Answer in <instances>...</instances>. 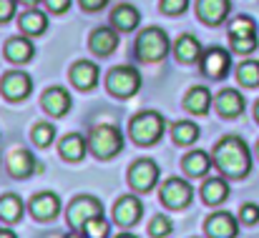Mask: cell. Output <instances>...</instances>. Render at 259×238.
<instances>
[{"label":"cell","instance_id":"6da1fadb","mask_svg":"<svg viewBox=\"0 0 259 238\" xmlns=\"http://www.w3.org/2000/svg\"><path fill=\"white\" fill-rule=\"evenodd\" d=\"M214 165L229 178H244L252 170V156L239 136H227L214 146Z\"/></svg>","mask_w":259,"mask_h":238},{"label":"cell","instance_id":"7a4b0ae2","mask_svg":"<svg viewBox=\"0 0 259 238\" xmlns=\"http://www.w3.org/2000/svg\"><path fill=\"white\" fill-rule=\"evenodd\" d=\"M169 48H171V40L166 35V30L151 25L146 30L139 33L136 38V55L141 63H159L169 55Z\"/></svg>","mask_w":259,"mask_h":238},{"label":"cell","instance_id":"3957f363","mask_svg":"<svg viewBox=\"0 0 259 238\" xmlns=\"http://www.w3.org/2000/svg\"><path fill=\"white\" fill-rule=\"evenodd\" d=\"M128 133H131L134 143H139V146H154L164 136V115L156 113V110H144V113H139V115L131 118Z\"/></svg>","mask_w":259,"mask_h":238},{"label":"cell","instance_id":"277c9868","mask_svg":"<svg viewBox=\"0 0 259 238\" xmlns=\"http://www.w3.org/2000/svg\"><path fill=\"white\" fill-rule=\"evenodd\" d=\"M88 148L101 160H108L123 151V133L116 126H96L88 136Z\"/></svg>","mask_w":259,"mask_h":238},{"label":"cell","instance_id":"5b68a950","mask_svg":"<svg viewBox=\"0 0 259 238\" xmlns=\"http://www.w3.org/2000/svg\"><path fill=\"white\" fill-rule=\"evenodd\" d=\"M106 88L116 98H128L141 88V73L134 66H116L106 76Z\"/></svg>","mask_w":259,"mask_h":238},{"label":"cell","instance_id":"8992f818","mask_svg":"<svg viewBox=\"0 0 259 238\" xmlns=\"http://www.w3.org/2000/svg\"><path fill=\"white\" fill-rule=\"evenodd\" d=\"M98 213H103V206H101L98 198H93V196H78V198L71 201V206L66 211V218H68V226L73 231H81L88 218H93Z\"/></svg>","mask_w":259,"mask_h":238},{"label":"cell","instance_id":"52a82bcc","mask_svg":"<svg viewBox=\"0 0 259 238\" xmlns=\"http://www.w3.org/2000/svg\"><path fill=\"white\" fill-rule=\"evenodd\" d=\"M159 181V165L151 158H141L136 160L131 168H128V183L134 191L139 193H149Z\"/></svg>","mask_w":259,"mask_h":238},{"label":"cell","instance_id":"ba28073f","mask_svg":"<svg viewBox=\"0 0 259 238\" xmlns=\"http://www.w3.org/2000/svg\"><path fill=\"white\" fill-rule=\"evenodd\" d=\"M229 68H232V55L224 48L214 45V48L204 50V55H201V71H204L206 78H211V80L227 78Z\"/></svg>","mask_w":259,"mask_h":238},{"label":"cell","instance_id":"9c48e42d","mask_svg":"<svg viewBox=\"0 0 259 238\" xmlns=\"http://www.w3.org/2000/svg\"><path fill=\"white\" fill-rule=\"evenodd\" d=\"M0 90H3V95L8 98V100H23V98H28L30 95V90H33V80L28 73H23V71H8V73H3V78H0Z\"/></svg>","mask_w":259,"mask_h":238},{"label":"cell","instance_id":"30bf717a","mask_svg":"<svg viewBox=\"0 0 259 238\" xmlns=\"http://www.w3.org/2000/svg\"><path fill=\"white\" fill-rule=\"evenodd\" d=\"M191 198H194V191L184 178H169L161 186V201H164V206H169L174 211L186 208L191 203Z\"/></svg>","mask_w":259,"mask_h":238},{"label":"cell","instance_id":"8fae6325","mask_svg":"<svg viewBox=\"0 0 259 238\" xmlns=\"http://www.w3.org/2000/svg\"><path fill=\"white\" fill-rule=\"evenodd\" d=\"M28 208H30L35 221H53L61 213V198L51 191H43V193H35L30 198Z\"/></svg>","mask_w":259,"mask_h":238},{"label":"cell","instance_id":"7c38bea8","mask_svg":"<svg viewBox=\"0 0 259 238\" xmlns=\"http://www.w3.org/2000/svg\"><path fill=\"white\" fill-rule=\"evenodd\" d=\"M204 231L209 238H237L239 233V226H237V218L227 211H217L206 218L204 223Z\"/></svg>","mask_w":259,"mask_h":238},{"label":"cell","instance_id":"4fadbf2b","mask_svg":"<svg viewBox=\"0 0 259 238\" xmlns=\"http://www.w3.org/2000/svg\"><path fill=\"white\" fill-rule=\"evenodd\" d=\"M5 165H8V173L13 178H28L38 168V163H35L33 153L28 148H13L8 153V158H5Z\"/></svg>","mask_w":259,"mask_h":238},{"label":"cell","instance_id":"5bb4252c","mask_svg":"<svg viewBox=\"0 0 259 238\" xmlns=\"http://www.w3.org/2000/svg\"><path fill=\"white\" fill-rule=\"evenodd\" d=\"M141 213H144V206H141V201H139L136 196H123V198H118V203L113 206V221H116L118 226H123V228L134 226V223L141 218Z\"/></svg>","mask_w":259,"mask_h":238},{"label":"cell","instance_id":"9a60e30c","mask_svg":"<svg viewBox=\"0 0 259 238\" xmlns=\"http://www.w3.org/2000/svg\"><path fill=\"white\" fill-rule=\"evenodd\" d=\"M229 10H232L229 0H199L196 3V15L206 25H222Z\"/></svg>","mask_w":259,"mask_h":238},{"label":"cell","instance_id":"2e32d148","mask_svg":"<svg viewBox=\"0 0 259 238\" xmlns=\"http://www.w3.org/2000/svg\"><path fill=\"white\" fill-rule=\"evenodd\" d=\"M40 103H43V108H46L51 115H56V118H61V115H66V113L71 110V95H68V90L61 88V85L48 88V90L43 93Z\"/></svg>","mask_w":259,"mask_h":238},{"label":"cell","instance_id":"e0dca14e","mask_svg":"<svg viewBox=\"0 0 259 238\" xmlns=\"http://www.w3.org/2000/svg\"><path fill=\"white\" fill-rule=\"evenodd\" d=\"M214 105H217L219 115H224V118H237V115H242V110H244V98H242L239 90L224 88V90L217 95Z\"/></svg>","mask_w":259,"mask_h":238},{"label":"cell","instance_id":"ac0fdd59","mask_svg":"<svg viewBox=\"0 0 259 238\" xmlns=\"http://www.w3.org/2000/svg\"><path fill=\"white\" fill-rule=\"evenodd\" d=\"M88 45L96 55H111L118 45V35L113 28H96L88 38Z\"/></svg>","mask_w":259,"mask_h":238},{"label":"cell","instance_id":"d6986e66","mask_svg":"<svg viewBox=\"0 0 259 238\" xmlns=\"http://www.w3.org/2000/svg\"><path fill=\"white\" fill-rule=\"evenodd\" d=\"M71 83L81 90H91L98 83V66L91 61H78L71 68Z\"/></svg>","mask_w":259,"mask_h":238},{"label":"cell","instance_id":"ffe728a7","mask_svg":"<svg viewBox=\"0 0 259 238\" xmlns=\"http://www.w3.org/2000/svg\"><path fill=\"white\" fill-rule=\"evenodd\" d=\"M33 53H35V48L25 35H15L5 43V58L13 63H28L33 58Z\"/></svg>","mask_w":259,"mask_h":238},{"label":"cell","instance_id":"44dd1931","mask_svg":"<svg viewBox=\"0 0 259 238\" xmlns=\"http://www.w3.org/2000/svg\"><path fill=\"white\" fill-rule=\"evenodd\" d=\"M174 53H176V58L181 63H196V61H201L204 48H201V43L194 35H181L176 40V45H174Z\"/></svg>","mask_w":259,"mask_h":238},{"label":"cell","instance_id":"7402d4cb","mask_svg":"<svg viewBox=\"0 0 259 238\" xmlns=\"http://www.w3.org/2000/svg\"><path fill=\"white\" fill-rule=\"evenodd\" d=\"M88 151V141L81 133H68L63 141H61V158L71 160V163H78V160L86 156Z\"/></svg>","mask_w":259,"mask_h":238},{"label":"cell","instance_id":"603a6c76","mask_svg":"<svg viewBox=\"0 0 259 238\" xmlns=\"http://www.w3.org/2000/svg\"><path fill=\"white\" fill-rule=\"evenodd\" d=\"M141 23V15H139V10L134 8V5H118L113 13H111V25L116 28V30H123V33H128V30H134L136 25Z\"/></svg>","mask_w":259,"mask_h":238},{"label":"cell","instance_id":"cb8c5ba5","mask_svg":"<svg viewBox=\"0 0 259 238\" xmlns=\"http://www.w3.org/2000/svg\"><path fill=\"white\" fill-rule=\"evenodd\" d=\"M18 25H20V30H23L25 35H40V33H46V28H48V18H46L43 10L28 8V10L18 18Z\"/></svg>","mask_w":259,"mask_h":238},{"label":"cell","instance_id":"d4e9b609","mask_svg":"<svg viewBox=\"0 0 259 238\" xmlns=\"http://www.w3.org/2000/svg\"><path fill=\"white\" fill-rule=\"evenodd\" d=\"M184 105H186V110H191L194 115H204V113H209V105H211V93H209V88H204V85H194V88L186 93Z\"/></svg>","mask_w":259,"mask_h":238},{"label":"cell","instance_id":"484cf974","mask_svg":"<svg viewBox=\"0 0 259 238\" xmlns=\"http://www.w3.org/2000/svg\"><path fill=\"white\" fill-rule=\"evenodd\" d=\"M211 163H214V158H211L209 153H204V151H191V153H186V156H184L181 168H184L191 178H201V175H206V173H209Z\"/></svg>","mask_w":259,"mask_h":238},{"label":"cell","instance_id":"4316f807","mask_svg":"<svg viewBox=\"0 0 259 238\" xmlns=\"http://www.w3.org/2000/svg\"><path fill=\"white\" fill-rule=\"evenodd\" d=\"M23 211H25V203H23L20 196H15V193L0 196V221L15 223V221L23 218Z\"/></svg>","mask_w":259,"mask_h":238},{"label":"cell","instance_id":"83f0119b","mask_svg":"<svg viewBox=\"0 0 259 238\" xmlns=\"http://www.w3.org/2000/svg\"><path fill=\"white\" fill-rule=\"evenodd\" d=\"M229 196V183L222 178H206V183L201 186V198L209 206H219L222 201H227Z\"/></svg>","mask_w":259,"mask_h":238},{"label":"cell","instance_id":"f1b7e54d","mask_svg":"<svg viewBox=\"0 0 259 238\" xmlns=\"http://www.w3.org/2000/svg\"><path fill=\"white\" fill-rule=\"evenodd\" d=\"M171 138L176 146H191L199 138V126L191 123V121H179V123H174Z\"/></svg>","mask_w":259,"mask_h":238},{"label":"cell","instance_id":"f546056e","mask_svg":"<svg viewBox=\"0 0 259 238\" xmlns=\"http://www.w3.org/2000/svg\"><path fill=\"white\" fill-rule=\"evenodd\" d=\"M257 35V23L247 15H239L229 23V38H252Z\"/></svg>","mask_w":259,"mask_h":238},{"label":"cell","instance_id":"4dcf8cb0","mask_svg":"<svg viewBox=\"0 0 259 238\" xmlns=\"http://www.w3.org/2000/svg\"><path fill=\"white\" fill-rule=\"evenodd\" d=\"M81 231L86 233V238H108V233H111V223L103 218V213H98V216L88 218Z\"/></svg>","mask_w":259,"mask_h":238},{"label":"cell","instance_id":"1f68e13d","mask_svg":"<svg viewBox=\"0 0 259 238\" xmlns=\"http://www.w3.org/2000/svg\"><path fill=\"white\" fill-rule=\"evenodd\" d=\"M237 78L247 88H259V61H244L237 68Z\"/></svg>","mask_w":259,"mask_h":238},{"label":"cell","instance_id":"d6a6232c","mask_svg":"<svg viewBox=\"0 0 259 238\" xmlns=\"http://www.w3.org/2000/svg\"><path fill=\"white\" fill-rule=\"evenodd\" d=\"M30 138H33V143L38 148H48L53 143V138H56V126H51V123H35Z\"/></svg>","mask_w":259,"mask_h":238},{"label":"cell","instance_id":"836d02e7","mask_svg":"<svg viewBox=\"0 0 259 238\" xmlns=\"http://www.w3.org/2000/svg\"><path fill=\"white\" fill-rule=\"evenodd\" d=\"M149 233L154 238H164L171 233V221L166 216H154L151 218V226H149Z\"/></svg>","mask_w":259,"mask_h":238},{"label":"cell","instance_id":"e575fe53","mask_svg":"<svg viewBox=\"0 0 259 238\" xmlns=\"http://www.w3.org/2000/svg\"><path fill=\"white\" fill-rule=\"evenodd\" d=\"M239 221H242L244 226H254L259 221V206H254V203H244L242 211H239Z\"/></svg>","mask_w":259,"mask_h":238},{"label":"cell","instance_id":"d590c367","mask_svg":"<svg viewBox=\"0 0 259 238\" xmlns=\"http://www.w3.org/2000/svg\"><path fill=\"white\" fill-rule=\"evenodd\" d=\"M232 48L237 53H254L257 50V35H252V38H232Z\"/></svg>","mask_w":259,"mask_h":238},{"label":"cell","instance_id":"8d00e7d4","mask_svg":"<svg viewBox=\"0 0 259 238\" xmlns=\"http://www.w3.org/2000/svg\"><path fill=\"white\" fill-rule=\"evenodd\" d=\"M186 5H189V0H161V10H164V13H169V15H179V13H184V10H186Z\"/></svg>","mask_w":259,"mask_h":238},{"label":"cell","instance_id":"74e56055","mask_svg":"<svg viewBox=\"0 0 259 238\" xmlns=\"http://www.w3.org/2000/svg\"><path fill=\"white\" fill-rule=\"evenodd\" d=\"M15 3L18 0H0V23H8L15 15Z\"/></svg>","mask_w":259,"mask_h":238},{"label":"cell","instance_id":"f35d334b","mask_svg":"<svg viewBox=\"0 0 259 238\" xmlns=\"http://www.w3.org/2000/svg\"><path fill=\"white\" fill-rule=\"evenodd\" d=\"M68 5H71V0H46V8L51 13H66Z\"/></svg>","mask_w":259,"mask_h":238},{"label":"cell","instance_id":"ab89813d","mask_svg":"<svg viewBox=\"0 0 259 238\" xmlns=\"http://www.w3.org/2000/svg\"><path fill=\"white\" fill-rule=\"evenodd\" d=\"M106 3H108V0H81V8L93 13V10H101V8H103Z\"/></svg>","mask_w":259,"mask_h":238},{"label":"cell","instance_id":"60d3db41","mask_svg":"<svg viewBox=\"0 0 259 238\" xmlns=\"http://www.w3.org/2000/svg\"><path fill=\"white\" fill-rule=\"evenodd\" d=\"M0 238H18V236H15V231H10V228H0Z\"/></svg>","mask_w":259,"mask_h":238},{"label":"cell","instance_id":"b9f144b4","mask_svg":"<svg viewBox=\"0 0 259 238\" xmlns=\"http://www.w3.org/2000/svg\"><path fill=\"white\" fill-rule=\"evenodd\" d=\"M66 238H86V233L83 231H73V233H68Z\"/></svg>","mask_w":259,"mask_h":238},{"label":"cell","instance_id":"7bdbcfd3","mask_svg":"<svg viewBox=\"0 0 259 238\" xmlns=\"http://www.w3.org/2000/svg\"><path fill=\"white\" fill-rule=\"evenodd\" d=\"M20 5H35V3H40V0H18Z\"/></svg>","mask_w":259,"mask_h":238},{"label":"cell","instance_id":"ee69618b","mask_svg":"<svg viewBox=\"0 0 259 238\" xmlns=\"http://www.w3.org/2000/svg\"><path fill=\"white\" fill-rule=\"evenodd\" d=\"M116 238H136L134 233H121V236H116Z\"/></svg>","mask_w":259,"mask_h":238},{"label":"cell","instance_id":"f6af8a7d","mask_svg":"<svg viewBox=\"0 0 259 238\" xmlns=\"http://www.w3.org/2000/svg\"><path fill=\"white\" fill-rule=\"evenodd\" d=\"M254 118L259 121V100H257V105H254Z\"/></svg>","mask_w":259,"mask_h":238},{"label":"cell","instance_id":"bcb514c9","mask_svg":"<svg viewBox=\"0 0 259 238\" xmlns=\"http://www.w3.org/2000/svg\"><path fill=\"white\" fill-rule=\"evenodd\" d=\"M257 156H259V143H257Z\"/></svg>","mask_w":259,"mask_h":238}]
</instances>
